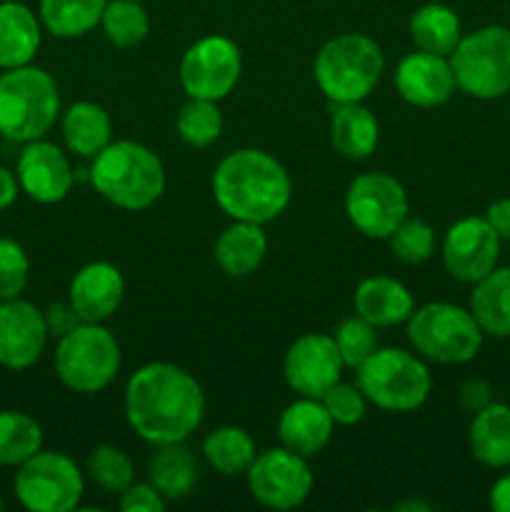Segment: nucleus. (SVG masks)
Segmentation results:
<instances>
[{"label":"nucleus","mask_w":510,"mask_h":512,"mask_svg":"<svg viewBox=\"0 0 510 512\" xmlns=\"http://www.w3.org/2000/svg\"><path fill=\"white\" fill-rule=\"evenodd\" d=\"M320 403L325 405V410H328L335 425L360 423L365 418V410H368V398L363 395V390L348 383H335L320 398Z\"/></svg>","instance_id":"obj_39"},{"label":"nucleus","mask_w":510,"mask_h":512,"mask_svg":"<svg viewBox=\"0 0 510 512\" xmlns=\"http://www.w3.org/2000/svg\"><path fill=\"white\" fill-rule=\"evenodd\" d=\"M490 508L495 512H510V475H503L490 488Z\"/></svg>","instance_id":"obj_45"},{"label":"nucleus","mask_w":510,"mask_h":512,"mask_svg":"<svg viewBox=\"0 0 510 512\" xmlns=\"http://www.w3.org/2000/svg\"><path fill=\"white\" fill-rule=\"evenodd\" d=\"M103 33L115 48H135L148 38L150 20L143 5L135 0H110L103 10Z\"/></svg>","instance_id":"obj_33"},{"label":"nucleus","mask_w":510,"mask_h":512,"mask_svg":"<svg viewBox=\"0 0 510 512\" xmlns=\"http://www.w3.org/2000/svg\"><path fill=\"white\" fill-rule=\"evenodd\" d=\"M375 325L368 323L365 318L355 315V318L343 320L335 330V345L340 350V358H343L345 368L358 370L370 355L378 350V333H375Z\"/></svg>","instance_id":"obj_36"},{"label":"nucleus","mask_w":510,"mask_h":512,"mask_svg":"<svg viewBox=\"0 0 510 512\" xmlns=\"http://www.w3.org/2000/svg\"><path fill=\"white\" fill-rule=\"evenodd\" d=\"M120 370V348L103 323H80L55 350V373L75 393H100Z\"/></svg>","instance_id":"obj_9"},{"label":"nucleus","mask_w":510,"mask_h":512,"mask_svg":"<svg viewBox=\"0 0 510 512\" xmlns=\"http://www.w3.org/2000/svg\"><path fill=\"white\" fill-rule=\"evenodd\" d=\"M460 405H463L468 413H480L483 408H488L490 403H493V388H490L485 380L480 378H470L465 380L463 385H460Z\"/></svg>","instance_id":"obj_42"},{"label":"nucleus","mask_w":510,"mask_h":512,"mask_svg":"<svg viewBox=\"0 0 510 512\" xmlns=\"http://www.w3.org/2000/svg\"><path fill=\"white\" fill-rule=\"evenodd\" d=\"M203 455L220 475H238L255 460V443L243 428L225 425L203 440Z\"/></svg>","instance_id":"obj_31"},{"label":"nucleus","mask_w":510,"mask_h":512,"mask_svg":"<svg viewBox=\"0 0 510 512\" xmlns=\"http://www.w3.org/2000/svg\"><path fill=\"white\" fill-rule=\"evenodd\" d=\"M343 368L335 338L323 333H308L295 340L283 360L285 380L300 398H323L335 383H340Z\"/></svg>","instance_id":"obj_14"},{"label":"nucleus","mask_w":510,"mask_h":512,"mask_svg":"<svg viewBox=\"0 0 510 512\" xmlns=\"http://www.w3.org/2000/svg\"><path fill=\"white\" fill-rule=\"evenodd\" d=\"M135 3H143V0H135Z\"/></svg>","instance_id":"obj_48"},{"label":"nucleus","mask_w":510,"mask_h":512,"mask_svg":"<svg viewBox=\"0 0 510 512\" xmlns=\"http://www.w3.org/2000/svg\"><path fill=\"white\" fill-rule=\"evenodd\" d=\"M15 178L35 203L53 205L68 198L75 175L63 150L40 138L33 143H25V150L18 158Z\"/></svg>","instance_id":"obj_17"},{"label":"nucleus","mask_w":510,"mask_h":512,"mask_svg":"<svg viewBox=\"0 0 510 512\" xmlns=\"http://www.w3.org/2000/svg\"><path fill=\"white\" fill-rule=\"evenodd\" d=\"M408 340L423 358L443 365H463L478 355L483 328L470 310L450 303H428L408 318Z\"/></svg>","instance_id":"obj_7"},{"label":"nucleus","mask_w":510,"mask_h":512,"mask_svg":"<svg viewBox=\"0 0 510 512\" xmlns=\"http://www.w3.org/2000/svg\"><path fill=\"white\" fill-rule=\"evenodd\" d=\"M5 510V503H3V500H0V512H3Z\"/></svg>","instance_id":"obj_47"},{"label":"nucleus","mask_w":510,"mask_h":512,"mask_svg":"<svg viewBox=\"0 0 510 512\" xmlns=\"http://www.w3.org/2000/svg\"><path fill=\"white\" fill-rule=\"evenodd\" d=\"M43 315H45V325H48V335H53V338H58V340L65 338L70 330H75L80 323H83L70 303L50 305Z\"/></svg>","instance_id":"obj_41"},{"label":"nucleus","mask_w":510,"mask_h":512,"mask_svg":"<svg viewBox=\"0 0 510 512\" xmlns=\"http://www.w3.org/2000/svg\"><path fill=\"white\" fill-rule=\"evenodd\" d=\"M18 188H20L18 178H15L8 168L0 165V213L8 210L10 205L15 203V198H18Z\"/></svg>","instance_id":"obj_44"},{"label":"nucleus","mask_w":510,"mask_h":512,"mask_svg":"<svg viewBox=\"0 0 510 512\" xmlns=\"http://www.w3.org/2000/svg\"><path fill=\"white\" fill-rule=\"evenodd\" d=\"M333 425V418L318 398H300L290 403L280 415L278 435L283 440V448L308 460L330 443Z\"/></svg>","instance_id":"obj_20"},{"label":"nucleus","mask_w":510,"mask_h":512,"mask_svg":"<svg viewBox=\"0 0 510 512\" xmlns=\"http://www.w3.org/2000/svg\"><path fill=\"white\" fill-rule=\"evenodd\" d=\"M243 60L238 45L225 35L200 38L185 50L180 60V85L188 98L223 100L240 80Z\"/></svg>","instance_id":"obj_12"},{"label":"nucleus","mask_w":510,"mask_h":512,"mask_svg":"<svg viewBox=\"0 0 510 512\" xmlns=\"http://www.w3.org/2000/svg\"><path fill=\"white\" fill-rule=\"evenodd\" d=\"M408 28L415 48L423 50V53L445 55V58L453 53L455 45L463 38V33H460V18L455 15V10L440 3H428L415 10Z\"/></svg>","instance_id":"obj_29"},{"label":"nucleus","mask_w":510,"mask_h":512,"mask_svg":"<svg viewBox=\"0 0 510 512\" xmlns=\"http://www.w3.org/2000/svg\"><path fill=\"white\" fill-rule=\"evenodd\" d=\"M45 315L28 300H5L0 305V365L25 370L35 365L48 343Z\"/></svg>","instance_id":"obj_16"},{"label":"nucleus","mask_w":510,"mask_h":512,"mask_svg":"<svg viewBox=\"0 0 510 512\" xmlns=\"http://www.w3.org/2000/svg\"><path fill=\"white\" fill-rule=\"evenodd\" d=\"M203 415V388L178 365L150 363L130 375L125 418L145 443H183L198 430Z\"/></svg>","instance_id":"obj_1"},{"label":"nucleus","mask_w":510,"mask_h":512,"mask_svg":"<svg viewBox=\"0 0 510 512\" xmlns=\"http://www.w3.org/2000/svg\"><path fill=\"white\" fill-rule=\"evenodd\" d=\"M108 0H40V23L55 38H80L103 18Z\"/></svg>","instance_id":"obj_30"},{"label":"nucleus","mask_w":510,"mask_h":512,"mask_svg":"<svg viewBox=\"0 0 510 512\" xmlns=\"http://www.w3.org/2000/svg\"><path fill=\"white\" fill-rule=\"evenodd\" d=\"M500 235L488 218H463L445 233L443 263L460 283H478L498 263Z\"/></svg>","instance_id":"obj_15"},{"label":"nucleus","mask_w":510,"mask_h":512,"mask_svg":"<svg viewBox=\"0 0 510 512\" xmlns=\"http://www.w3.org/2000/svg\"><path fill=\"white\" fill-rule=\"evenodd\" d=\"M30 263L23 245L10 238H0V298L13 300L28 285Z\"/></svg>","instance_id":"obj_38"},{"label":"nucleus","mask_w":510,"mask_h":512,"mask_svg":"<svg viewBox=\"0 0 510 512\" xmlns=\"http://www.w3.org/2000/svg\"><path fill=\"white\" fill-rule=\"evenodd\" d=\"M90 183L118 208L145 210L163 195L165 168L145 145L133 140H110L93 158Z\"/></svg>","instance_id":"obj_3"},{"label":"nucleus","mask_w":510,"mask_h":512,"mask_svg":"<svg viewBox=\"0 0 510 512\" xmlns=\"http://www.w3.org/2000/svg\"><path fill=\"white\" fill-rule=\"evenodd\" d=\"M395 88L400 98L418 108H435L453 98L455 75L445 55L410 53L405 55L395 70Z\"/></svg>","instance_id":"obj_18"},{"label":"nucleus","mask_w":510,"mask_h":512,"mask_svg":"<svg viewBox=\"0 0 510 512\" xmlns=\"http://www.w3.org/2000/svg\"><path fill=\"white\" fill-rule=\"evenodd\" d=\"M470 450L475 460L488 468H508L510 465V408L490 403L473 415L470 423Z\"/></svg>","instance_id":"obj_26"},{"label":"nucleus","mask_w":510,"mask_h":512,"mask_svg":"<svg viewBox=\"0 0 510 512\" xmlns=\"http://www.w3.org/2000/svg\"><path fill=\"white\" fill-rule=\"evenodd\" d=\"M358 388L378 408L410 413L428 400L433 378L415 355L400 348H383L358 368Z\"/></svg>","instance_id":"obj_8"},{"label":"nucleus","mask_w":510,"mask_h":512,"mask_svg":"<svg viewBox=\"0 0 510 512\" xmlns=\"http://www.w3.org/2000/svg\"><path fill=\"white\" fill-rule=\"evenodd\" d=\"M390 250L398 260L408 265H420L433 255L435 233L428 223L418 218H405L390 235Z\"/></svg>","instance_id":"obj_37"},{"label":"nucleus","mask_w":510,"mask_h":512,"mask_svg":"<svg viewBox=\"0 0 510 512\" xmlns=\"http://www.w3.org/2000/svg\"><path fill=\"white\" fill-rule=\"evenodd\" d=\"M60 93L43 68L20 65L0 75V135L13 143L40 140L55 125Z\"/></svg>","instance_id":"obj_4"},{"label":"nucleus","mask_w":510,"mask_h":512,"mask_svg":"<svg viewBox=\"0 0 510 512\" xmlns=\"http://www.w3.org/2000/svg\"><path fill=\"white\" fill-rule=\"evenodd\" d=\"M40 20L33 10L15 0L0 3V68L30 65L40 48Z\"/></svg>","instance_id":"obj_23"},{"label":"nucleus","mask_w":510,"mask_h":512,"mask_svg":"<svg viewBox=\"0 0 510 512\" xmlns=\"http://www.w3.org/2000/svg\"><path fill=\"white\" fill-rule=\"evenodd\" d=\"M448 60L455 85L470 98L495 100L510 93V28L485 25L463 35Z\"/></svg>","instance_id":"obj_6"},{"label":"nucleus","mask_w":510,"mask_h":512,"mask_svg":"<svg viewBox=\"0 0 510 512\" xmlns=\"http://www.w3.org/2000/svg\"><path fill=\"white\" fill-rule=\"evenodd\" d=\"M485 218L493 225L495 233L500 235V240H510V198L495 200L488 213H485Z\"/></svg>","instance_id":"obj_43"},{"label":"nucleus","mask_w":510,"mask_h":512,"mask_svg":"<svg viewBox=\"0 0 510 512\" xmlns=\"http://www.w3.org/2000/svg\"><path fill=\"white\" fill-rule=\"evenodd\" d=\"M470 313L483 333L510 338V265L493 268L475 283L470 295Z\"/></svg>","instance_id":"obj_25"},{"label":"nucleus","mask_w":510,"mask_h":512,"mask_svg":"<svg viewBox=\"0 0 510 512\" xmlns=\"http://www.w3.org/2000/svg\"><path fill=\"white\" fill-rule=\"evenodd\" d=\"M88 478L108 493H123L133 485V463L115 445H98L88 458Z\"/></svg>","instance_id":"obj_35"},{"label":"nucleus","mask_w":510,"mask_h":512,"mask_svg":"<svg viewBox=\"0 0 510 512\" xmlns=\"http://www.w3.org/2000/svg\"><path fill=\"white\" fill-rule=\"evenodd\" d=\"M380 45L363 33L328 40L315 58V83L330 103H363L383 75Z\"/></svg>","instance_id":"obj_5"},{"label":"nucleus","mask_w":510,"mask_h":512,"mask_svg":"<svg viewBox=\"0 0 510 512\" xmlns=\"http://www.w3.org/2000/svg\"><path fill=\"white\" fill-rule=\"evenodd\" d=\"M43 445V430L30 415L18 410L0 413V468L20 465Z\"/></svg>","instance_id":"obj_32"},{"label":"nucleus","mask_w":510,"mask_h":512,"mask_svg":"<svg viewBox=\"0 0 510 512\" xmlns=\"http://www.w3.org/2000/svg\"><path fill=\"white\" fill-rule=\"evenodd\" d=\"M348 220L365 238L385 240L408 218V193L388 173H363L345 195Z\"/></svg>","instance_id":"obj_11"},{"label":"nucleus","mask_w":510,"mask_h":512,"mask_svg":"<svg viewBox=\"0 0 510 512\" xmlns=\"http://www.w3.org/2000/svg\"><path fill=\"white\" fill-rule=\"evenodd\" d=\"M378 138V120L363 103H333L330 140L340 155L350 160L370 158L378 148Z\"/></svg>","instance_id":"obj_22"},{"label":"nucleus","mask_w":510,"mask_h":512,"mask_svg":"<svg viewBox=\"0 0 510 512\" xmlns=\"http://www.w3.org/2000/svg\"><path fill=\"white\" fill-rule=\"evenodd\" d=\"M120 498V510L123 512H163L168 500L158 493V488L150 483H133L123 490Z\"/></svg>","instance_id":"obj_40"},{"label":"nucleus","mask_w":510,"mask_h":512,"mask_svg":"<svg viewBox=\"0 0 510 512\" xmlns=\"http://www.w3.org/2000/svg\"><path fill=\"white\" fill-rule=\"evenodd\" d=\"M125 280L110 263H90L70 283V305L83 323H103L120 308Z\"/></svg>","instance_id":"obj_19"},{"label":"nucleus","mask_w":510,"mask_h":512,"mask_svg":"<svg viewBox=\"0 0 510 512\" xmlns=\"http://www.w3.org/2000/svg\"><path fill=\"white\" fill-rule=\"evenodd\" d=\"M395 510H423V512H428L430 508L425 503H418V500H408V503L395 505Z\"/></svg>","instance_id":"obj_46"},{"label":"nucleus","mask_w":510,"mask_h":512,"mask_svg":"<svg viewBox=\"0 0 510 512\" xmlns=\"http://www.w3.org/2000/svg\"><path fill=\"white\" fill-rule=\"evenodd\" d=\"M265 250H268V238L263 233V225L235 220L230 228L218 235L213 253L225 275L245 278L258 270L265 258Z\"/></svg>","instance_id":"obj_24"},{"label":"nucleus","mask_w":510,"mask_h":512,"mask_svg":"<svg viewBox=\"0 0 510 512\" xmlns=\"http://www.w3.org/2000/svg\"><path fill=\"white\" fill-rule=\"evenodd\" d=\"M355 313L373 323L375 328H393V325L405 323L415 310L413 295L388 275H373L365 278L355 290Z\"/></svg>","instance_id":"obj_21"},{"label":"nucleus","mask_w":510,"mask_h":512,"mask_svg":"<svg viewBox=\"0 0 510 512\" xmlns=\"http://www.w3.org/2000/svg\"><path fill=\"white\" fill-rule=\"evenodd\" d=\"M213 195L228 218L265 225L290 203L293 183L280 160L258 148L225 155L213 173Z\"/></svg>","instance_id":"obj_2"},{"label":"nucleus","mask_w":510,"mask_h":512,"mask_svg":"<svg viewBox=\"0 0 510 512\" xmlns=\"http://www.w3.org/2000/svg\"><path fill=\"white\" fill-rule=\"evenodd\" d=\"M248 475V488L260 505L273 510L298 508L313 490V473L303 455L288 448H273L255 455Z\"/></svg>","instance_id":"obj_13"},{"label":"nucleus","mask_w":510,"mask_h":512,"mask_svg":"<svg viewBox=\"0 0 510 512\" xmlns=\"http://www.w3.org/2000/svg\"><path fill=\"white\" fill-rule=\"evenodd\" d=\"M148 478L165 500H180L193 490L198 465L183 443L158 445V453L148 463Z\"/></svg>","instance_id":"obj_28"},{"label":"nucleus","mask_w":510,"mask_h":512,"mask_svg":"<svg viewBox=\"0 0 510 512\" xmlns=\"http://www.w3.org/2000/svg\"><path fill=\"white\" fill-rule=\"evenodd\" d=\"M113 125L110 115L95 103H75L63 115V138L70 153L80 158H95L110 143Z\"/></svg>","instance_id":"obj_27"},{"label":"nucleus","mask_w":510,"mask_h":512,"mask_svg":"<svg viewBox=\"0 0 510 512\" xmlns=\"http://www.w3.org/2000/svg\"><path fill=\"white\" fill-rule=\"evenodd\" d=\"M15 498L33 512H70L83 498V473L63 453H38L18 465Z\"/></svg>","instance_id":"obj_10"},{"label":"nucleus","mask_w":510,"mask_h":512,"mask_svg":"<svg viewBox=\"0 0 510 512\" xmlns=\"http://www.w3.org/2000/svg\"><path fill=\"white\" fill-rule=\"evenodd\" d=\"M178 135L190 148H208L223 133V115L215 100L190 98L175 120Z\"/></svg>","instance_id":"obj_34"}]
</instances>
